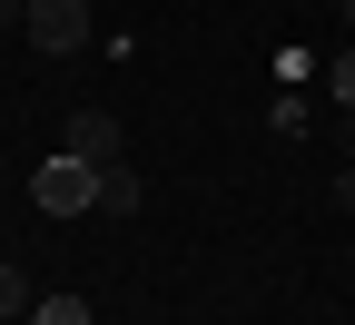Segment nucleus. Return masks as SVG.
Segmentation results:
<instances>
[{"mask_svg":"<svg viewBox=\"0 0 355 325\" xmlns=\"http://www.w3.org/2000/svg\"><path fill=\"white\" fill-rule=\"evenodd\" d=\"M20 30H30V50H50V60H69V50H89V39H99L89 0H30Z\"/></svg>","mask_w":355,"mask_h":325,"instance_id":"obj_1","label":"nucleus"},{"mask_svg":"<svg viewBox=\"0 0 355 325\" xmlns=\"http://www.w3.org/2000/svg\"><path fill=\"white\" fill-rule=\"evenodd\" d=\"M30 197H40V217H79V207H99V168L89 158H40V177H30Z\"/></svg>","mask_w":355,"mask_h":325,"instance_id":"obj_2","label":"nucleus"},{"mask_svg":"<svg viewBox=\"0 0 355 325\" xmlns=\"http://www.w3.org/2000/svg\"><path fill=\"white\" fill-rule=\"evenodd\" d=\"M60 148H69V158H89V168H119V118H109V109H79Z\"/></svg>","mask_w":355,"mask_h":325,"instance_id":"obj_3","label":"nucleus"},{"mask_svg":"<svg viewBox=\"0 0 355 325\" xmlns=\"http://www.w3.org/2000/svg\"><path fill=\"white\" fill-rule=\"evenodd\" d=\"M99 207L109 217H139V168H99Z\"/></svg>","mask_w":355,"mask_h":325,"instance_id":"obj_4","label":"nucleus"},{"mask_svg":"<svg viewBox=\"0 0 355 325\" xmlns=\"http://www.w3.org/2000/svg\"><path fill=\"white\" fill-rule=\"evenodd\" d=\"M20 306H30V276H20V266H0V325H10Z\"/></svg>","mask_w":355,"mask_h":325,"instance_id":"obj_5","label":"nucleus"},{"mask_svg":"<svg viewBox=\"0 0 355 325\" xmlns=\"http://www.w3.org/2000/svg\"><path fill=\"white\" fill-rule=\"evenodd\" d=\"M40 325H89V306H79V296H50V306H40Z\"/></svg>","mask_w":355,"mask_h":325,"instance_id":"obj_6","label":"nucleus"},{"mask_svg":"<svg viewBox=\"0 0 355 325\" xmlns=\"http://www.w3.org/2000/svg\"><path fill=\"white\" fill-rule=\"evenodd\" d=\"M326 79H336V109H355V50H345V60H336Z\"/></svg>","mask_w":355,"mask_h":325,"instance_id":"obj_7","label":"nucleus"},{"mask_svg":"<svg viewBox=\"0 0 355 325\" xmlns=\"http://www.w3.org/2000/svg\"><path fill=\"white\" fill-rule=\"evenodd\" d=\"M336 207H355V168H336Z\"/></svg>","mask_w":355,"mask_h":325,"instance_id":"obj_8","label":"nucleus"},{"mask_svg":"<svg viewBox=\"0 0 355 325\" xmlns=\"http://www.w3.org/2000/svg\"><path fill=\"white\" fill-rule=\"evenodd\" d=\"M336 10H345V20H355V0H336Z\"/></svg>","mask_w":355,"mask_h":325,"instance_id":"obj_9","label":"nucleus"}]
</instances>
